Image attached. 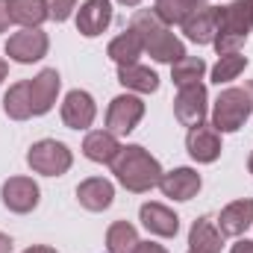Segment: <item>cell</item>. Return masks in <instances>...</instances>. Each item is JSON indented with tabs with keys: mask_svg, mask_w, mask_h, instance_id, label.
<instances>
[{
	"mask_svg": "<svg viewBox=\"0 0 253 253\" xmlns=\"http://www.w3.org/2000/svg\"><path fill=\"white\" fill-rule=\"evenodd\" d=\"M129 30L141 39L144 50L156 59V62H180L186 56V47L183 42L171 33V27L156 15V9H138L129 21Z\"/></svg>",
	"mask_w": 253,
	"mask_h": 253,
	"instance_id": "1",
	"label": "cell"
},
{
	"mask_svg": "<svg viewBox=\"0 0 253 253\" xmlns=\"http://www.w3.org/2000/svg\"><path fill=\"white\" fill-rule=\"evenodd\" d=\"M112 174L118 177V183L126 191H135V194H144L153 186H159L162 180V165L156 162V156H150L141 144H126L118 150L115 162H112Z\"/></svg>",
	"mask_w": 253,
	"mask_h": 253,
	"instance_id": "2",
	"label": "cell"
},
{
	"mask_svg": "<svg viewBox=\"0 0 253 253\" xmlns=\"http://www.w3.org/2000/svg\"><path fill=\"white\" fill-rule=\"evenodd\" d=\"M253 30V15L248 9V0H233L230 6L218 9V36H215V50L224 53H239V47L248 42Z\"/></svg>",
	"mask_w": 253,
	"mask_h": 253,
	"instance_id": "3",
	"label": "cell"
},
{
	"mask_svg": "<svg viewBox=\"0 0 253 253\" xmlns=\"http://www.w3.org/2000/svg\"><path fill=\"white\" fill-rule=\"evenodd\" d=\"M253 115V100L248 88H224L212 109V126L218 132H236Z\"/></svg>",
	"mask_w": 253,
	"mask_h": 253,
	"instance_id": "4",
	"label": "cell"
},
{
	"mask_svg": "<svg viewBox=\"0 0 253 253\" xmlns=\"http://www.w3.org/2000/svg\"><path fill=\"white\" fill-rule=\"evenodd\" d=\"M27 162H30V168H33L36 174L62 177L65 171L71 168L74 156H71V150L65 147L62 141H56V138H42V141H36V144L30 147Z\"/></svg>",
	"mask_w": 253,
	"mask_h": 253,
	"instance_id": "5",
	"label": "cell"
},
{
	"mask_svg": "<svg viewBox=\"0 0 253 253\" xmlns=\"http://www.w3.org/2000/svg\"><path fill=\"white\" fill-rule=\"evenodd\" d=\"M47 47H50L47 33H42L39 27H33V30H21V33L9 36L6 56L15 59L18 65H33V62H39V59L47 56Z\"/></svg>",
	"mask_w": 253,
	"mask_h": 253,
	"instance_id": "6",
	"label": "cell"
},
{
	"mask_svg": "<svg viewBox=\"0 0 253 253\" xmlns=\"http://www.w3.org/2000/svg\"><path fill=\"white\" fill-rule=\"evenodd\" d=\"M141 118H144V103L138 97H132V94H121L106 109V129L112 135H126V132H132L138 126Z\"/></svg>",
	"mask_w": 253,
	"mask_h": 253,
	"instance_id": "7",
	"label": "cell"
},
{
	"mask_svg": "<svg viewBox=\"0 0 253 253\" xmlns=\"http://www.w3.org/2000/svg\"><path fill=\"white\" fill-rule=\"evenodd\" d=\"M0 197H3V206L9 212H18V215H27L39 206V197L42 191L39 186L30 180V177H9L0 189Z\"/></svg>",
	"mask_w": 253,
	"mask_h": 253,
	"instance_id": "8",
	"label": "cell"
},
{
	"mask_svg": "<svg viewBox=\"0 0 253 253\" xmlns=\"http://www.w3.org/2000/svg\"><path fill=\"white\" fill-rule=\"evenodd\" d=\"M174 115L183 126H200L206 118V85L197 83V85H186L180 88L177 100H174Z\"/></svg>",
	"mask_w": 253,
	"mask_h": 253,
	"instance_id": "9",
	"label": "cell"
},
{
	"mask_svg": "<svg viewBox=\"0 0 253 253\" xmlns=\"http://www.w3.org/2000/svg\"><path fill=\"white\" fill-rule=\"evenodd\" d=\"M186 150H189V156L194 162H203V165H209V162H215L218 156H221V132L215 129V126H191L189 135H186Z\"/></svg>",
	"mask_w": 253,
	"mask_h": 253,
	"instance_id": "10",
	"label": "cell"
},
{
	"mask_svg": "<svg viewBox=\"0 0 253 253\" xmlns=\"http://www.w3.org/2000/svg\"><path fill=\"white\" fill-rule=\"evenodd\" d=\"M94 115H97V106H94V97L88 91L74 88V91L65 94V103H62L65 126H71V129H88L91 121H94Z\"/></svg>",
	"mask_w": 253,
	"mask_h": 253,
	"instance_id": "11",
	"label": "cell"
},
{
	"mask_svg": "<svg viewBox=\"0 0 253 253\" xmlns=\"http://www.w3.org/2000/svg\"><path fill=\"white\" fill-rule=\"evenodd\" d=\"M59 74L56 68H44L36 74V80H30V100H33V115H44L53 109L56 103V94H59Z\"/></svg>",
	"mask_w": 253,
	"mask_h": 253,
	"instance_id": "12",
	"label": "cell"
},
{
	"mask_svg": "<svg viewBox=\"0 0 253 253\" xmlns=\"http://www.w3.org/2000/svg\"><path fill=\"white\" fill-rule=\"evenodd\" d=\"M109 24H112V3L109 0H85L77 12V33H83L85 39L100 36Z\"/></svg>",
	"mask_w": 253,
	"mask_h": 253,
	"instance_id": "13",
	"label": "cell"
},
{
	"mask_svg": "<svg viewBox=\"0 0 253 253\" xmlns=\"http://www.w3.org/2000/svg\"><path fill=\"white\" fill-rule=\"evenodd\" d=\"M200 186H203V180L194 168H174V171L162 174V180H159L162 194L171 200H191L200 191Z\"/></svg>",
	"mask_w": 253,
	"mask_h": 253,
	"instance_id": "14",
	"label": "cell"
},
{
	"mask_svg": "<svg viewBox=\"0 0 253 253\" xmlns=\"http://www.w3.org/2000/svg\"><path fill=\"white\" fill-rule=\"evenodd\" d=\"M77 200L88 212H103L115 200V186L109 180H103V177H88V180H83L77 186Z\"/></svg>",
	"mask_w": 253,
	"mask_h": 253,
	"instance_id": "15",
	"label": "cell"
},
{
	"mask_svg": "<svg viewBox=\"0 0 253 253\" xmlns=\"http://www.w3.org/2000/svg\"><path fill=\"white\" fill-rule=\"evenodd\" d=\"M138 218H141V224H144L153 236H159V239H174V236L180 233V218H177L168 206H162V203H144L141 212H138Z\"/></svg>",
	"mask_w": 253,
	"mask_h": 253,
	"instance_id": "16",
	"label": "cell"
},
{
	"mask_svg": "<svg viewBox=\"0 0 253 253\" xmlns=\"http://www.w3.org/2000/svg\"><path fill=\"white\" fill-rule=\"evenodd\" d=\"M215 224H218V230H221L224 236H245L248 227L253 224V200L251 197L233 200L230 206L221 209V215H218Z\"/></svg>",
	"mask_w": 253,
	"mask_h": 253,
	"instance_id": "17",
	"label": "cell"
},
{
	"mask_svg": "<svg viewBox=\"0 0 253 253\" xmlns=\"http://www.w3.org/2000/svg\"><path fill=\"white\" fill-rule=\"evenodd\" d=\"M183 33L189 36L194 44H212L218 36V6H203L183 21Z\"/></svg>",
	"mask_w": 253,
	"mask_h": 253,
	"instance_id": "18",
	"label": "cell"
},
{
	"mask_svg": "<svg viewBox=\"0 0 253 253\" xmlns=\"http://www.w3.org/2000/svg\"><path fill=\"white\" fill-rule=\"evenodd\" d=\"M118 150H121V144H118V138H115L109 129H94V132H88L85 141H83V153H85L91 162L112 165L115 156H118Z\"/></svg>",
	"mask_w": 253,
	"mask_h": 253,
	"instance_id": "19",
	"label": "cell"
},
{
	"mask_svg": "<svg viewBox=\"0 0 253 253\" xmlns=\"http://www.w3.org/2000/svg\"><path fill=\"white\" fill-rule=\"evenodd\" d=\"M189 245L191 251H203V253H221V245H224V233L218 230V224L203 215L191 224V233H189Z\"/></svg>",
	"mask_w": 253,
	"mask_h": 253,
	"instance_id": "20",
	"label": "cell"
},
{
	"mask_svg": "<svg viewBox=\"0 0 253 253\" xmlns=\"http://www.w3.org/2000/svg\"><path fill=\"white\" fill-rule=\"evenodd\" d=\"M118 83L129 88V91H138V94H153L159 88V77L156 71H150L147 65H124L118 68Z\"/></svg>",
	"mask_w": 253,
	"mask_h": 253,
	"instance_id": "21",
	"label": "cell"
},
{
	"mask_svg": "<svg viewBox=\"0 0 253 253\" xmlns=\"http://www.w3.org/2000/svg\"><path fill=\"white\" fill-rule=\"evenodd\" d=\"M106 53H109L112 62H118V68H124V65H135L138 62V56L144 53V44H141V39H138L132 30H126V33H121L118 39L109 42Z\"/></svg>",
	"mask_w": 253,
	"mask_h": 253,
	"instance_id": "22",
	"label": "cell"
},
{
	"mask_svg": "<svg viewBox=\"0 0 253 253\" xmlns=\"http://www.w3.org/2000/svg\"><path fill=\"white\" fill-rule=\"evenodd\" d=\"M6 6H9V18L15 24H21L24 30H33L42 21H47L44 0H6Z\"/></svg>",
	"mask_w": 253,
	"mask_h": 253,
	"instance_id": "23",
	"label": "cell"
},
{
	"mask_svg": "<svg viewBox=\"0 0 253 253\" xmlns=\"http://www.w3.org/2000/svg\"><path fill=\"white\" fill-rule=\"evenodd\" d=\"M3 112L12 121H27L33 118V100H30V83H15L3 94Z\"/></svg>",
	"mask_w": 253,
	"mask_h": 253,
	"instance_id": "24",
	"label": "cell"
},
{
	"mask_svg": "<svg viewBox=\"0 0 253 253\" xmlns=\"http://www.w3.org/2000/svg\"><path fill=\"white\" fill-rule=\"evenodd\" d=\"M203 6H206V0H156L153 9L165 24H183Z\"/></svg>",
	"mask_w": 253,
	"mask_h": 253,
	"instance_id": "25",
	"label": "cell"
},
{
	"mask_svg": "<svg viewBox=\"0 0 253 253\" xmlns=\"http://www.w3.org/2000/svg\"><path fill=\"white\" fill-rule=\"evenodd\" d=\"M135 248H138V233L132 224L115 221L106 230V251L109 253H135Z\"/></svg>",
	"mask_w": 253,
	"mask_h": 253,
	"instance_id": "26",
	"label": "cell"
},
{
	"mask_svg": "<svg viewBox=\"0 0 253 253\" xmlns=\"http://www.w3.org/2000/svg\"><path fill=\"white\" fill-rule=\"evenodd\" d=\"M206 74V62L200 56H183L180 62L171 65V80L177 88H186V85H197Z\"/></svg>",
	"mask_w": 253,
	"mask_h": 253,
	"instance_id": "27",
	"label": "cell"
},
{
	"mask_svg": "<svg viewBox=\"0 0 253 253\" xmlns=\"http://www.w3.org/2000/svg\"><path fill=\"white\" fill-rule=\"evenodd\" d=\"M248 68V56H242V53H224L218 65L212 68V80L221 85V83H230V80H236L242 71Z\"/></svg>",
	"mask_w": 253,
	"mask_h": 253,
	"instance_id": "28",
	"label": "cell"
},
{
	"mask_svg": "<svg viewBox=\"0 0 253 253\" xmlns=\"http://www.w3.org/2000/svg\"><path fill=\"white\" fill-rule=\"evenodd\" d=\"M44 6H47V18H53V21H68L71 12L77 9V0H44Z\"/></svg>",
	"mask_w": 253,
	"mask_h": 253,
	"instance_id": "29",
	"label": "cell"
},
{
	"mask_svg": "<svg viewBox=\"0 0 253 253\" xmlns=\"http://www.w3.org/2000/svg\"><path fill=\"white\" fill-rule=\"evenodd\" d=\"M135 253H168L162 245H156V242H138V248Z\"/></svg>",
	"mask_w": 253,
	"mask_h": 253,
	"instance_id": "30",
	"label": "cell"
},
{
	"mask_svg": "<svg viewBox=\"0 0 253 253\" xmlns=\"http://www.w3.org/2000/svg\"><path fill=\"white\" fill-rule=\"evenodd\" d=\"M9 6H6V0H0V33H6V27H9Z\"/></svg>",
	"mask_w": 253,
	"mask_h": 253,
	"instance_id": "31",
	"label": "cell"
},
{
	"mask_svg": "<svg viewBox=\"0 0 253 253\" xmlns=\"http://www.w3.org/2000/svg\"><path fill=\"white\" fill-rule=\"evenodd\" d=\"M230 253H253V242H248V239H242L239 245H233V251Z\"/></svg>",
	"mask_w": 253,
	"mask_h": 253,
	"instance_id": "32",
	"label": "cell"
},
{
	"mask_svg": "<svg viewBox=\"0 0 253 253\" xmlns=\"http://www.w3.org/2000/svg\"><path fill=\"white\" fill-rule=\"evenodd\" d=\"M0 253H12V239L0 233Z\"/></svg>",
	"mask_w": 253,
	"mask_h": 253,
	"instance_id": "33",
	"label": "cell"
},
{
	"mask_svg": "<svg viewBox=\"0 0 253 253\" xmlns=\"http://www.w3.org/2000/svg\"><path fill=\"white\" fill-rule=\"evenodd\" d=\"M24 253H56L53 248H44V245H33V248H27Z\"/></svg>",
	"mask_w": 253,
	"mask_h": 253,
	"instance_id": "34",
	"label": "cell"
},
{
	"mask_svg": "<svg viewBox=\"0 0 253 253\" xmlns=\"http://www.w3.org/2000/svg\"><path fill=\"white\" fill-rule=\"evenodd\" d=\"M6 74H9V65L3 62V59H0V83H3V80H6Z\"/></svg>",
	"mask_w": 253,
	"mask_h": 253,
	"instance_id": "35",
	"label": "cell"
},
{
	"mask_svg": "<svg viewBox=\"0 0 253 253\" xmlns=\"http://www.w3.org/2000/svg\"><path fill=\"white\" fill-rule=\"evenodd\" d=\"M118 3H124V6H138L141 0H118Z\"/></svg>",
	"mask_w": 253,
	"mask_h": 253,
	"instance_id": "36",
	"label": "cell"
},
{
	"mask_svg": "<svg viewBox=\"0 0 253 253\" xmlns=\"http://www.w3.org/2000/svg\"><path fill=\"white\" fill-rule=\"evenodd\" d=\"M245 88H248V94H251V100H253V83H248Z\"/></svg>",
	"mask_w": 253,
	"mask_h": 253,
	"instance_id": "37",
	"label": "cell"
},
{
	"mask_svg": "<svg viewBox=\"0 0 253 253\" xmlns=\"http://www.w3.org/2000/svg\"><path fill=\"white\" fill-rule=\"evenodd\" d=\"M248 168H251V174H253V153H251V162H248Z\"/></svg>",
	"mask_w": 253,
	"mask_h": 253,
	"instance_id": "38",
	"label": "cell"
},
{
	"mask_svg": "<svg viewBox=\"0 0 253 253\" xmlns=\"http://www.w3.org/2000/svg\"><path fill=\"white\" fill-rule=\"evenodd\" d=\"M248 9H251V15H253V0H248Z\"/></svg>",
	"mask_w": 253,
	"mask_h": 253,
	"instance_id": "39",
	"label": "cell"
},
{
	"mask_svg": "<svg viewBox=\"0 0 253 253\" xmlns=\"http://www.w3.org/2000/svg\"><path fill=\"white\" fill-rule=\"evenodd\" d=\"M189 253H203V251H189Z\"/></svg>",
	"mask_w": 253,
	"mask_h": 253,
	"instance_id": "40",
	"label": "cell"
}]
</instances>
